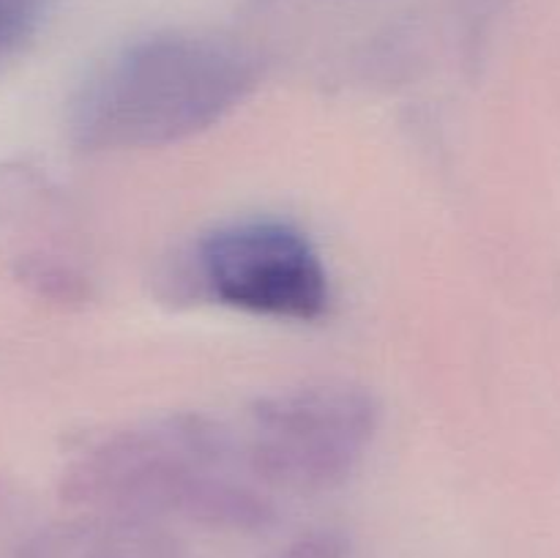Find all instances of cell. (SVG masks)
<instances>
[{
  "mask_svg": "<svg viewBox=\"0 0 560 558\" xmlns=\"http://www.w3.org/2000/svg\"><path fill=\"white\" fill-rule=\"evenodd\" d=\"M255 85V60L235 44L159 33L126 47L82 85L71 135L85 151L173 146L217 126Z\"/></svg>",
  "mask_w": 560,
  "mask_h": 558,
  "instance_id": "1",
  "label": "cell"
},
{
  "mask_svg": "<svg viewBox=\"0 0 560 558\" xmlns=\"http://www.w3.org/2000/svg\"><path fill=\"white\" fill-rule=\"evenodd\" d=\"M350 542L334 531H317V534L301 536L288 547L284 558H348Z\"/></svg>",
  "mask_w": 560,
  "mask_h": 558,
  "instance_id": "6",
  "label": "cell"
},
{
  "mask_svg": "<svg viewBox=\"0 0 560 558\" xmlns=\"http://www.w3.org/2000/svg\"><path fill=\"white\" fill-rule=\"evenodd\" d=\"M381 427L375 394L353 383H306L255 399L238 432L260 485L328 490L353 474Z\"/></svg>",
  "mask_w": 560,
  "mask_h": 558,
  "instance_id": "3",
  "label": "cell"
},
{
  "mask_svg": "<svg viewBox=\"0 0 560 558\" xmlns=\"http://www.w3.org/2000/svg\"><path fill=\"white\" fill-rule=\"evenodd\" d=\"M42 0H0V58L16 53L33 36Z\"/></svg>",
  "mask_w": 560,
  "mask_h": 558,
  "instance_id": "5",
  "label": "cell"
},
{
  "mask_svg": "<svg viewBox=\"0 0 560 558\" xmlns=\"http://www.w3.org/2000/svg\"><path fill=\"white\" fill-rule=\"evenodd\" d=\"M235 468L249 474L230 427L202 414H175L98 441L77 465L71 490L126 514L175 512L208 528H268L277 520L271 498Z\"/></svg>",
  "mask_w": 560,
  "mask_h": 558,
  "instance_id": "2",
  "label": "cell"
},
{
  "mask_svg": "<svg viewBox=\"0 0 560 558\" xmlns=\"http://www.w3.org/2000/svg\"><path fill=\"white\" fill-rule=\"evenodd\" d=\"M186 290L273 321H317L331 288L320 252L282 219H235L208 230L180 268Z\"/></svg>",
  "mask_w": 560,
  "mask_h": 558,
  "instance_id": "4",
  "label": "cell"
}]
</instances>
